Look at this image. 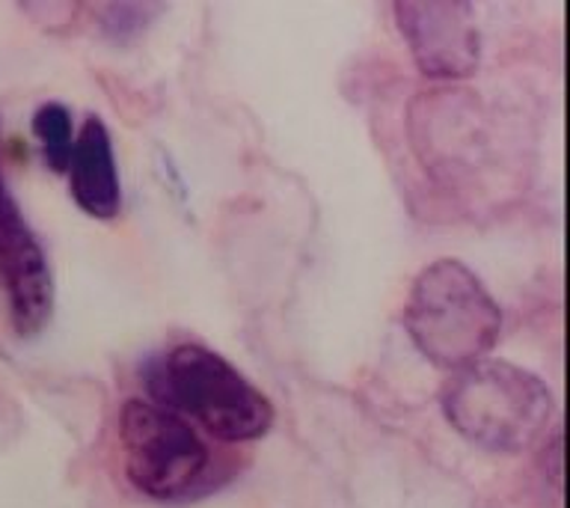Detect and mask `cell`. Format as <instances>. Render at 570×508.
<instances>
[{"label": "cell", "mask_w": 570, "mask_h": 508, "mask_svg": "<svg viewBox=\"0 0 570 508\" xmlns=\"http://www.w3.org/2000/svg\"><path fill=\"white\" fill-rule=\"evenodd\" d=\"M151 401L194 419L226 443H247L274 426V404L217 351L196 342L169 348L146 369Z\"/></svg>", "instance_id": "1"}, {"label": "cell", "mask_w": 570, "mask_h": 508, "mask_svg": "<svg viewBox=\"0 0 570 508\" xmlns=\"http://www.w3.org/2000/svg\"><path fill=\"white\" fill-rule=\"evenodd\" d=\"M445 419L463 440L484 452H523L547 434L552 401L550 387L505 360H479L452 372L440 392Z\"/></svg>", "instance_id": "2"}, {"label": "cell", "mask_w": 570, "mask_h": 508, "mask_svg": "<svg viewBox=\"0 0 570 508\" xmlns=\"http://www.w3.org/2000/svg\"><path fill=\"white\" fill-rule=\"evenodd\" d=\"M404 328L428 363L458 372L493 351L502 312L470 267L458 258H440L410 285Z\"/></svg>", "instance_id": "3"}, {"label": "cell", "mask_w": 570, "mask_h": 508, "mask_svg": "<svg viewBox=\"0 0 570 508\" xmlns=\"http://www.w3.org/2000/svg\"><path fill=\"white\" fill-rule=\"evenodd\" d=\"M125 476L160 502L203 497L214 488V452L185 417L155 401H125L119 417Z\"/></svg>", "instance_id": "4"}, {"label": "cell", "mask_w": 570, "mask_h": 508, "mask_svg": "<svg viewBox=\"0 0 570 508\" xmlns=\"http://www.w3.org/2000/svg\"><path fill=\"white\" fill-rule=\"evenodd\" d=\"M0 289L7 297L9 321L18 336H33L48 324L53 310L51 265L42 244L24 221L0 164Z\"/></svg>", "instance_id": "5"}, {"label": "cell", "mask_w": 570, "mask_h": 508, "mask_svg": "<svg viewBox=\"0 0 570 508\" xmlns=\"http://www.w3.org/2000/svg\"><path fill=\"white\" fill-rule=\"evenodd\" d=\"M392 12L422 75L436 80L475 75L481 60V33L470 3L404 0L395 3Z\"/></svg>", "instance_id": "6"}, {"label": "cell", "mask_w": 570, "mask_h": 508, "mask_svg": "<svg viewBox=\"0 0 570 508\" xmlns=\"http://www.w3.org/2000/svg\"><path fill=\"white\" fill-rule=\"evenodd\" d=\"M71 199L96 221H114L122 208V187L116 173L110 131L98 116H87L69 158Z\"/></svg>", "instance_id": "7"}, {"label": "cell", "mask_w": 570, "mask_h": 508, "mask_svg": "<svg viewBox=\"0 0 570 508\" xmlns=\"http://www.w3.org/2000/svg\"><path fill=\"white\" fill-rule=\"evenodd\" d=\"M33 134L36 140L42 143L45 160L53 173H66L69 169L71 146H75V137H71V114L57 101H48L33 114Z\"/></svg>", "instance_id": "8"}, {"label": "cell", "mask_w": 570, "mask_h": 508, "mask_svg": "<svg viewBox=\"0 0 570 508\" xmlns=\"http://www.w3.org/2000/svg\"><path fill=\"white\" fill-rule=\"evenodd\" d=\"M158 7H140V3H114L101 9V30L116 42H125L149 25V16H155Z\"/></svg>", "instance_id": "9"}]
</instances>
